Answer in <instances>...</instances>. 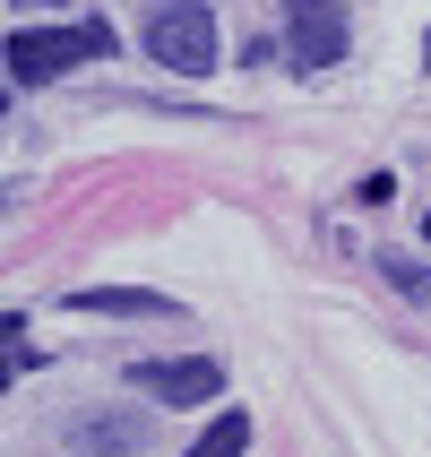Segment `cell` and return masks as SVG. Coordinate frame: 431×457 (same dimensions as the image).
I'll use <instances>...</instances> for the list:
<instances>
[{
	"label": "cell",
	"instance_id": "1",
	"mask_svg": "<svg viewBox=\"0 0 431 457\" xmlns=\"http://www.w3.org/2000/svg\"><path fill=\"white\" fill-rule=\"evenodd\" d=\"M112 35L104 26H18L9 35V78L18 87H52V78H70L78 61H104Z\"/></svg>",
	"mask_w": 431,
	"mask_h": 457
},
{
	"label": "cell",
	"instance_id": "2",
	"mask_svg": "<svg viewBox=\"0 0 431 457\" xmlns=\"http://www.w3.org/2000/svg\"><path fill=\"white\" fill-rule=\"evenodd\" d=\"M147 61L181 70V78H207L216 70V9L207 0H164L147 18Z\"/></svg>",
	"mask_w": 431,
	"mask_h": 457
},
{
	"label": "cell",
	"instance_id": "3",
	"mask_svg": "<svg viewBox=\"0 0 431 457\" xmlns=\"http://www.w3.org/2000/svg\"><path fill=\"white\" fill-rule=\"evenodd\" d=\"M285 52H294V70H336L345 61V0H285Z\"/></svg>",
	"mask_w": 431,
	"mask_h": 457
},
{
	"label": "cell",
	"instance_id": "4",
	"mask_svg": "<svg viewBox=\"0 0 431 457\" xmlns=\"http://www.w3.org/2000/svg\"><path fill=\"white\" fill-rule=\"evenodd\" d=\"M129 380H138V397H155V406H207V397L225 388V362L216 354H173V362H138Z\"/></svg>",
	"mask_w": 431,
	"mask_h": 457
},
{
	"label": "cell",
	"instance_id": "5",
	"mask_svg": "<svg viewBox=\"0 0 431 457\" xmlns=\"http://www.w3.org/2000/svg\"><path fill=\"white\" fill-rule=\"evenodd\" d=\"M70 440L95 449V457H138V449H147V423H138V414H87Z\"/></svg>",
	"mask_w": 431,
	"mask_h": 457
},
{
	"label": "cell",
	"instance_id": "6",
	"mask_svg": "<svg viewBox=\"0 0 431 457\" xmlns=\"http://www.w3.org/2000/svg\"><path fill=\"white\" fill-rule=\"evenodd\" d=\"M78 311H121V320H164V294H138V285H104V294H78Z\"/></svg>",
	"mask_w": 431,
	"mask_h": 457
},
{
	"label": "cell",
	"instance_id": "7",
	"mask_svg": "<svg viewBox=\"0 0 431 457\" xmlns=\"http://www.w3.org/2000/svg\"><path fill=\"white\" fill-rule=\"evenodd\" d=\"M251 449V414H216L199 440H190V457H242Z\"/></svg>",
	"mask_w": 431,
	"mask_h": 457
},
{
	"label": "cell",
	"instance_id": "8",
	"mask_svg": "<svg viewBox=\"0 0 431 457\" xmlns=\"http://www.w3.org/2000/svg\"><path fill=\"white\" fill-rule=\"evenodd\" d=\"M423 61H431V44H423Z\"/></svg>",
	"mask_w": 431,
	"mask_h": 457
},
{
	"label": "cell",
	"instance_id": "9",
	"mask_svg": "<svg viewBox=\"0 0 431 457\" xmlns=\"http://www.w3.org/2000/svg\"><path fill=\"white\" fill-rule=\"evenodd\" d=\"M423 233H431V216H423Z\"/></svg>",
	"mask_w": 431,
	"mask_h": 457
}]
</instances>
